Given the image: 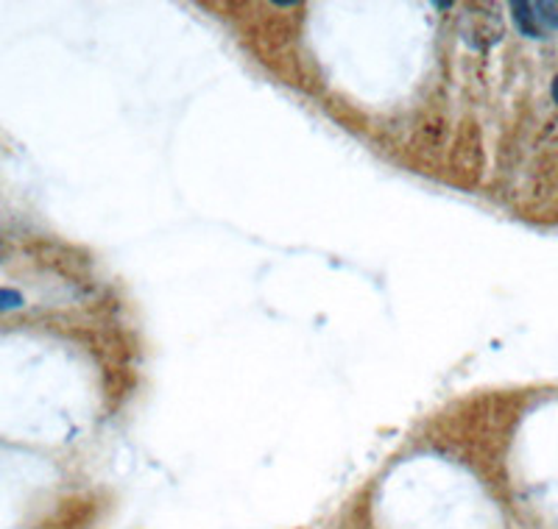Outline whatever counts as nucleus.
Segmentation results:
<instances>
[{"instance_id": "nucleus-1", "label": "nucleus", "mask_w": 558, "mask_h": 529, "mask_svg": "<svg viewBox=\"0 0 558 529\" xmlns=\"http://www.w3.org/2000/svg\"><path fill=\"white\" fill-rule=\"evenodd\" d=\"M514 23L525 37L547 39L558 32V0L550 3H511Z\"/></svg>"}, {"instance_id": "nucleus-3", "label": "nucleus", "mask_w": 558, "mask_h": 529, "mask_svg": "<svg viewBox=\"0 0 558 529\" xmlns=\"http://www.w3.org/2000/svg\"><path fill=\"white\" fill-rule=\"evenodd\" d=\"M553 101H556V103H558V76H556V78H553Z\"/></svg>"}, {"instance_id": "nucleus-2", "label": "nucleus", "mask_w": 558, "mask_h": 529, "mask_svg": "<svg viewBox=\"0 0 558 529\" xmlns=\"http://www.w3.org/2000/svg\"><path fill=\"white\" fill-rule=\"evenodd\" d=\"M23 307V296L17 291H0V312Z\"/></svg>"}]
</instances>
